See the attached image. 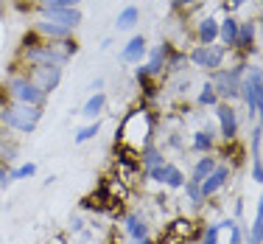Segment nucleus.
<instances>
[{
    "instance_id": "nucleus-3",
    "label": "nucleus",
    "mask_w": 263,
    "mask_h": 244,
    "mask_svg": "<svg viewBox=\"0 0 263 244\" xmlns=\"http://www.w3.org/2000/svg\"><path fill=\"white\" fill-rule=\"evenodd\" d=\"M3 90H6V98H9V101L31 104V107H42V104H45V98H48L45 93H42L28 76H23V73H14V76L6 79Z\"/></svg>"
},
{
    "instance_id": "nucleus-14",
    "label": "nucleus",
    "mask_w": 263,
    "mask_h": 244,
    "mask_svg": "<svg viewBox=\"0 0 263 244\" xmlns=\"http://www.w3.org/2000/svg\"><path fill=\"white\" fill-rule=\"evenodd\" d=\"M36 34H42L45 40H67V37H73V31L65 28V26H59V23L40 20V23H36Z\"/></svg>"
},
{
    "instance_id": "nucleus-12",
    "label": "nucleus",
    "mask_w": 263,
    "mask_h": 244,
    "mask_svg": "<svg viewBox=\"0 0 263 244\" xmlns=\"http://www.w3.org/2000/svg\"><path fill=\"white\" fill-rule=\"evenodd\" d=\"M168 54H171V48L165 45V42H160V45H154L152 51H148V62L143 67H146V73L148 76H160L162 73V67H165V62H168Z\"/></svg>"
},
{
    "instance_id": "nucleus-18",
    "label": "nucleus",
    "mask_w": 263,
    "mask_h": 244,
    "mask_svg": "<svg viewBox=\"0 0 263 244\" xmlns=\"http://www.w3.org/2000/svg\"><path fill=\"white\" fill-rule=\"evenodd\" d=\"M137 23H140V9H137V6H126V9L118 14L115 26H118V31H132Z\"/></svg>"
},
{
    "instance_id": "nucleus-34",
    "label": "nucleus",
    "mask_w": 263,
    "mask_h": 244,
    "mask_svg": "<svg viewBox=\"0 0 263 244\" xmlns=\"http://www.w3.org/2000/svg\"><path fill=\"white\" fill-rule=\"evenodd\" d=\"M252 180L263 183V160H252Z\"/></svg>"
},
{
    "instance_id": "nucleus-25",
    "label": "nucleus",
    "mask_w": 263,
    "mask_h": 244,
    "mask_svg": "<svg viewBox=\"0 0 263 244\" xmlns=\"http://www.w3.org/2000/svg\"><path fill=\"white\" fill-rule=\"evenodd\" d=\"M98 129H101V124L98 121H90L87 127H81L76 135H73V143H87V141H92V137L98 135Z\"/></svg>"
},
{
    "instance_id": "nucleus-6",
    "label": "nucleus",
    "mask_w": 263,
    "mask_h": 244,
    "mask_svg": "<svg viewBox=\"0 0 263 244\" xmlns=\"http://www.w3.org/2000/svg\"><path fill=\"white\" fill-rule=\"evenodd\" d=\"M26 76L34 81L45 96H51L56 87H59V81H62V67L59 65H31V71L26 73Z\"/></svg>"
},
{
    "instance_id": "nucleus-4",
    "label": "nucleus",
    "mask_w": 263,
    "mask_h": 244,
    "mask_svg": "<svg viewBox=\"0 0 263 244\" xmlns=\"http://www.w3.org/2000/svg\"><path fill=\"white\" fill-rule=\"evenodd\" d=\"M224 54H227L224 45H196L187 54V62L196 67H204V71H218L224 62Z\"/></svg>"
},
{
    "instance_id": "nucleus-22",
    "label": "nucleus",
    "mask_w": 263,
    "mask_h": 244,
    "mask_svg": "<svg viewBox=\"0 0 263 244\" xmlns=\"http://www.w3.org/2000/svg\"><path fill=\"white\" fill-rule=\"evenodd\" d=\"M255 42V23H238V48H252Z\"/></svg>"
},
{
    "instance_id": "nucleus-9",
    "label": "nucleus",
    "mask_w": 263,
    "mask_h": 244,
    "mask_svg": "<svg viewBox=\"0 0 263 244\" xmlns=\"http://www.w3.org/2000/svg\"><path fill=\"white\" fill-rule=\"evenodd\" d=\"M227 177H230V168H227V166H216V168H213V171L208 174V177L199 183V188H202V197L208 199V197H213L216 191H221L224 183H227Z\"/></svg>"
},
{
    "instance_id": "nucleus-32",
    "label": "nucleus",
    "mask_w": 263,
    "mask_h": 244,
    "mask_svg": "<svg viewBox=\"0 0 263 244\" xmlns=\"http://www.w3.org/2000/svg\"><path fill=\"white\" fill-rule=\"evenodd\" d=\"M11 185V171H9V163H0V188H9Z\"/></svg>"
},
{
    "instance_id": "nucleus-19",
    "label": "nucleus",
    "mask_w": 263,
    "mask_h": 244,
    "mask_svg": "<svg viewBox=\"0 0 263 244\" xmlns=\"http://www.w3.org/2000/svg\"><path fill=\"white\" fill-rule=\"evenodd\" d=\"M249 244H263V194L258 199V211H255V222H252V230L247 236Z\"/></svg>"
},
{
    "instance_id": "nucleus-20",
    "label": "nucleus",
    "mask_w": 263,
    "mask_h": 244,
    "mask_svg": "<svg viewBox=\"0 0 263 244\" xmlns=\"http://www.w3.org/2000/svg\"><path fill=\"white\" fill-rule=\"evenodd\" d=\"M140 163L143 166H146V171L148 168H157V166H162V152L157 146H152V143H146V146H143V152H140Z\"/></svg>"
},
{
    "instance_id": "nucleus-38",
    "label": "nucleus",
    "mask_w": 263,
    "mask_h": 244,
    "mask_svg": "<svg viewBox=\"0 0 263 244\" xmlns=\"http://www.w3.org/2000/svg\"><path fill=\"white\" fill-rule=\"evenodd\" d=\"M243 3H247V0H233V6H243Z\"/></svg>"
},
{
    "instance_id": "nucleus-15",
    "label": "nucleus",
    "mask_w": 263,
    "mask_h": 244,
    "mask_svg": "<svg viewBox=\"0 0 263 244\" xmlns=\"http://www.w3.org/2000/svg\"><path fill=\"white\" fill-rule=\"evenodd\" d=\"M104 107H106L104 90H101V93H92V96L84 101V107H81V115H84L87 121H98V115L104 112Z\"/></svg>"
},
{
    "instance_id": "nucleus-28",
    "label": "nucleus",
    "mask_w": 263,
    "mask_h": 244,
    "mask_svg": "<svg viewBox=\"0 0 263 244\" xmlns=\"http://www.w3.org/2000/svg\"><path fill=\"white\" fill-rule=\"evenodd\" d=\"M34 174H36V163H23V166H17L14 171H11V183H14V180L34 177Z\"/></svg>"
},
{
    "instance_id": "nucleus-21",
    "label": "nucleus",
    "mask_w": 263,
    "mask_h": 244,
    "mask_svg": "<svg viewBox=\"0 0 263 244\" xmlns=\"http://www.w3.org/2000/svg\"><path fill=\"white\" fill-rule=\"evenodd\" d=\"M213 168H216V160H213L210 154H208V158H199L196 166H193V171H191V180H193V183H202Z\"/></svg>"
},
{
    "instance_id": "nucleus-29",
    "label": "nucleus",
    "mask_w": 263,
    "mask_h": 244,
    "mask_svg": "<svg viewBox=\"0 0 263 244\" xmlns=\"http://www.w3.org/2000/svg\"><path fill=\"white\" fill-rule=\"evenodd\" d=\"M182 65H187V56H185V54H174L171 59L165 62L168 71H182Z\"/></svg>"
},
{
    "instance_id": "nucleus-27",
    "label": "nucleus",
    "mask_w": 263,
    "mask_h": 244,
    "mask_svg": "<svg viewBox=\"0 0 263 244\" xmlns=\"http://www.w3.org/2000/svg\"><path fill=\"white\" fill-rule=\"evenodd\" d=\"M185 194H187V199H191L193 205H202L204 202V197H202V188H199V183H193V180H185Z\"/></svg>"
},
{
    "instance_id": "nucleus-10",
    "label": "nucleus",
    "mask_w": 263,
    "mask_h": 244,
    "mask_svg": "<svg viewBox=\"0 0 263 244\" xmlns=\"http://www.w3.org/2000/svg\"><path fill=\"white\" fill-rule=\"evenodd\" d=\"M146 54H148V48H146V37H132V40L123 45V51H121V59L126 62V65H140L143 59H146Z\"/></svg>"
},
{
    "instance_id": "nucleus-23",
    "label": "nucleus",
    "mask_w": 263,
    "mask_h": 244,
    "mask_svg": "<svg viewBox=\"0 0 263 244\" xmlns=\"http://www.w3.org/2000/svg\"><path fill=\"white\" fill-rule=\"evenodd\" d=\"M17 154H20V149H17L14 141H9V135H6V141L0 137V163H14Z\"/></svg>"
},
{
    "instance_id": "nucleus-2",
    "label": "nucleus",
    "mask_w": 263,
    "mask_h": 244,
    "mask_svg": "<svg viewBox=\"0 0 263 244\" xmlns=\"http://www.w3.org/2000/svg\"><path fill=\"white\" fill-rule=\"evenodd\" d=\"M42 121V107H31V104H20V101H9L6 98L0 104V124L6 129H14V132H34Z\"/></svg>"
},
{
    "instance_id": "nucleus-31",
    "label": "nucleus",
    "mask_w": 263,
    "mask_h": 244,
    "mask_svg": "<svg viewBox=\"0 0 263 244\" xmlns=\"http://www.w3.org/2000/svg\"><path fill=\"white\" fill-rule=\"evenodd\" d=\"M218 233H221V224H213V228H208L202 244H218Z\"/></svg>"
},
{
    "instance_id": "nucleus-8",
    "label": "nucleus",
    "mask_w": 263,
    "mask_h": 244,
    "mask_svg": "<svg viewBox=\"0 0 263 244\" xmlns=\"http://www.w3.org/2000/svg\"><path fill=\"white\" fill-rule=\"evenodd\" d=\"M42 20H51V23H59L65 28H76L81 23V11L79 6H65V9H45L42 11Z\"/></svg>"
},
{
    "instance_id": "nucleus-35",
    "label": "nucleus",
    "mask_w": 263,
    "mask_h": 244,
    "mask_svg": "<svg viewBox=\"0 0 263 244\" xmlns=\"http://www.w3.org/2000/svg\"><path fill=\"white\" fill-rule=\"evenodd\" d=\"M101 87H104V79H96V81L90 84V90H92V93H101Z\"/></svg>"
},
{
    "instance_id": "nucleus-17",
    "label": "nucleus",
    "mask_w": 263,
    "mask_h": 244,
    "mask_svg": "<svg viewBox=\"0 0 263 244\" xmlns=\"http://www.w3.org/2000/svg\"><path fill=\"white\" fill-rule=\"evenodd\" d=\"M123 230H126L129 239H140V236H148V224L140 214H129L126 222H123Z\"/></svg>"
},
{
    "instance_id": "nucleus-1",
    "label": "nucleus",
    "mask_w": 263,
    "mask_h": 244,
    "mask_svg": "<svg viewBox=\"0 0 263 244\" xmlns=\"http://www.w3.org/2000/svg\"><path fill=\"white\" fill-rule=\"evenodd\" d=\"M79 42L73 37L67 40H34V37H26V45L20 51V59L28 62V65H59L65 67L70 62V56H76Z\"/></svg>"
},
{
    "instance_id": "nucleus-37",
    "label": "nucleus",
    "mask_w": 263,
    "mask_h": 244,
    "mask_svg": "<svg viewBox=\"0 0 263 244\" xmlns=\"http://www.w3.org/2000/svg\"><path fill=\"white\" fill-rule=\"evenodd\" d=\"M187 3H196V0H174V6H177V9H182V6H187Z\"/></svg>"
},
{
    "instance_id": "nucleus-26",
    "label": "nucleus",
    "mask_w": 263,
    "mask_h": 244,
    "mask_svg": "<svg viewBox=\"0 0 263 244\" xmlns=\"http://www.w3.org/2000/svg\"><path fill=\"white\" fill-rule=\"evenodd\" d=\"M202 107H216L218 104V93H216V87H213V81H208V84L202 87V93H199V98H196Z\"/></svg>"
},
{
    "instance_id": "nucleus-11",
    "label": "nucleus",
    "mask_w": 263,
    "mask_h": 244,
    "mask_svg": "<svg viewBox=\"0 0 263 244\" xmlns=\"http://www.w3.org/2000/svg\"><path fill=\"white\" fill-rule=\"evenodd\" d=\"M216 115H218V127H221V137L233 141V137L238 135V115H235V110L230 107V104H218Z\"/></svg>"
},
{
    "instance_id": "nucleus-24",
    "label": "nucleus",
    "mask_w": 263,
    "mask_h": 244,
    "mask_svg": "<svg viewBox=\"0 0 263 244\" xmlns=\"http://www.w3.org/2000/svg\"><path fill=\"white\" fill-rule=\"evenodd\" d=\"M210 146H213V132L210 129L193 132V152H210Z\"/></svg>"
},
{
    "instance_id": "nucleus-30",
    "label": "nucleus",
    "mask_w": 263,
    "mask_h": 244,
    "mask_svg": "<svg viewBox=\"0 0 263 244\" xmlns=\"http://www.w3.org/2000/svg\"><path fill=\"white\" fill-rule=\"evenodd\" d=\"M36 6L42 11L45 9H65V6H70V0H36Z\"/></svg>"
},
{
    "instance_id": "nucleus-7",
    "label": "nucleus",
    "mask_w": 263,
    "mask_h": 244,
    "mask_svg": "<svg viewBox=\"0 0 263 244\" xmlns=\"http://www.w3.org/2000/svg\"><path fill=\"white\" fill-rule=\"evenodd\" d=\"M148 177L154 180V183H162L165 188H182L185 185V174L179 171L177 166H171V163H162L157 168H148Z\"/></svg>"
},
{
    "instance_id": "nucleus-16",
    "label": "nucleus",
    "mask_w": 263,
    "mask_h": 244,
    "mask_svg": "<svg viewBox=\"0 0 263 244\" xmlns=\"http://www.w3.org/2000/svg\"><path fill=\"white\" fill-rule=\"evenodd\" d=\"M218 40V20L216 17H204L199 23V45H213Z\"/></svg>"
},
{
    "instance_id": "nucleus-33",
    "label": "nucleus",
    "mask_w": 263,
    "mask_h": 244,
    "mask_svg": "<svg viewBox=\"0 0 263 244\" xmlns=\"http://www.w3.org/2000/svg\"><path fill=\"white\" fill-rule=\"evenodd\" d=\"M230 244H241V228H238V224H235V219H233V222H230Z\"/></svg>"
},
{
    "instance_id": "nucleus-5",
    "label": "nucleus",
    "mask_w": 263,
    "mask_h": 244,
    "mask_svg": "<svg viewBox=\"0 0 263 244\" xmlns=\"http://www.w3.org/2000/svg\"><path fill=\"white\" fill-rule=\"evenodd\" d=\"M243 71H247V65H238V67H233V71H218L216 79H213V87H216L218 96H224V98H238L241 96Z\"/></svg>"
},
{
    "instance_id": "nucleus-13",
    "label": "nucleus",
    "mask_w": 263,
    "mask_h": 244,
    "mask_svg": "<svg viewBox=\"0 0 263 244\" xmlns=\"http://www.w3.org/2000/svg\"><path fill=\"white\" fill-rule=\"evenodd\" d=\"M218 40L224 42V48L238 45V20L235 17H224V20L218 23Z\"/></svg>"
},
{
    "instance_id": "nucleus-36",
    "label": "nucleus",
    "mask_w": 263,
    "mask_h": 244,
    "mask_svg": "<svg viewBox=\"0 0 263 244\" xmlns=\"http://www.w3.org/2000/svg\"><path fill=\"white\" fill-rule=\"evenodd\" d=\"M132 244H152V239H148V236H140V239H132Z\"/></svg>"
},
{
    "instance_id": "nucleus-39",
    "label": "nucleus",
    "mask_w": 263,
    "mask_h": 244,
    "mask_svg": "<svg viewBox=\"0 0 263 244\" xmlns=\"http://www.w3.org/2000/svg\"><path fill=\"white\" fill-rule=\"evenodd\" d=\"M81 3V0H70V6H79Z\"/></svg>"
}]
</instances>
